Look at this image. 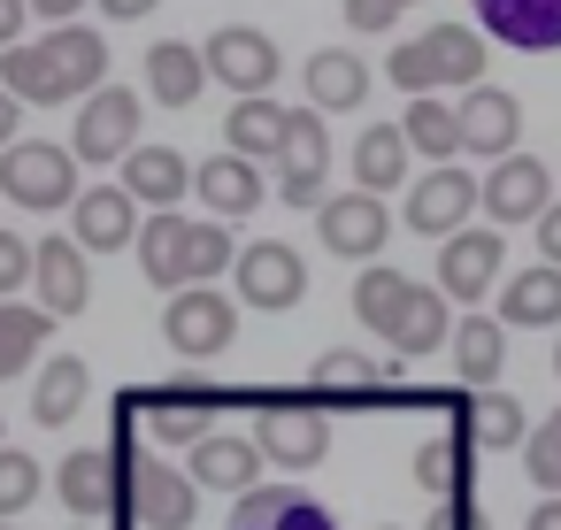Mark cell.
<instances>
[{
	"instance_id": "6da1fadb",
	"label": "cell",
	"mask_w": 561,
	"mask_h": 530,
	"mask_svg": "<svg viewBox=\"0 0 561 530\" xmlns=\"http://www.w3.org/2000/svg\"><path fill=\"white\" fill-rule=\"evenodd\" d=\"M139 277L154 285V292H193V285H216L231 262H239V246H231V231L224 223H201V216H147L139 223Z\"/></svg>"
},
{
	"instance_id": "7a4b0ae2",
	"label": "cell",
	"mask_w": 561,
	"mask_h": 530,
	"mask_svg": "<svg viewBox=\"0 0 561 530\" xmlns=\"http://www.w3.org/2000/svg\"><path fill=\"white\" fill-rule=\"evenodd\" d=\"M385 78H392L408 101H431L438 85H484V39H477L469 24H431V32H415V39L385 62Z\"/></svg>"
},
{
	"instance_id": "3957f363",
	"label": "cell",
	"mask_w": 561,
	"mask_h": 530,
	"mask_svg": "<svg viewBox=\"0 0 561 530\" xmlns=\"http://www.w3.org/2000/svg\"><path fill=\"white\" fill-rule=\"evenodd\" d=\"M254 453L277 469H316L331 453V415L308 392H254Z\"/></svg>"
},
{
	"instance_id": "277c9868",
	"label": "cell",
	"mask_w": 561,
	"mask_h": 530,
	"mask_svg": "<svg viewBox=\"0 0 561 530\" xmlns=\"http://www.w3.org/2000/svg\"><path fill=\"white\" fill-rule=\"evenodd\" d=\"M231 407V392L224 384H208L201 369H185V377H170V384H147V392H131V415H147V430L162 438V446H201L208 438V423Z\"/></svg>"
},
{
	"instance_id": "5b68a950",
	"label": "cell",
	"mask_w": 561,
	"mask_h": 530,
	"mask_svg": "<svg viewBox=\"0 0 561 530\" xmlns=\"http://www.w3.org/2000/svg\"><path fill=\"white\" fill-rule=\"evenodd\" d=\"M0 193H9L16 208H39V216L70 208V200H78V162H70V147H55V139H16L9 154H0Z\"/></svg>"
},
{
	"instance_id": "8992f818",
	"label": "cell",
	"mask_w": 561,
	"mask_h": 530,
	"mask_svg": "<svg viewBox=\"0 0 561 530\" xmlns=\"http://www.w3.org/2000/svg\"><path fill=\"white\" fill-rule=\"evenodd\" d=\"M162 338H170L178 361H216V354L239 338V300H224L216 285L170 292V308H162Z\"/></svg>"
},
{
	"instance_id": "52a82bcc",
	"label": "cell",
	"mask_w": 561,
	"mask_h": 530,
	"mask_svg": "<svg viewBox=\"0 0 561 530\" xmlns=\"http://www.w3.org/2000/svg\"><path fill=\"white\" fill-rule=\"evenodd\" d=\"M131 147H139V93H131V85L85 93V101H78V131H70V162L108 170V162H124Z\"/></svg>"
},
{
	"instance_id": "ba28073f",
	"label": "cell",
	"mask_w": 561,
	"mask_h": 530,
	"mask_svg": "<svg viewBox=\"0 0 561 530\" xmlns=\"http://www.w3.org/2000/svg\"><path fill=\"white\" fill-rule=\"evenodd\" d=\"M231 285H239L231 300L277 315V308H300V300H308V262H300V246H285V239H254V246H239Z\"/></svg>"
},
{
	"instance_id": "9c48e42d",
	"label": "cell",
	"mask_w": 561,
	"mask_h": 530,
	"mask_svg": "<svg viewBox=\"0 0 561 530\" xmlns=\"http://www.w3.org/2000/svg\"><path fill=\"white\" fill-rule=\"evenodd\" d=\"M124 515L147 522V530H185V522L201 515V492H193V476L170 469L162 453H139V461H124Z\"/></svg>"
},
{
	"instance_id": "30bf717a",
	"label": "cell",
	"mask_w": 561,
	"mask_h": 530,
	"mask_svg": "<svg viewBox=\"0 0 561 530\" xmlns=\"http://www.w3.org/2000/svg\"><path fill=\"white\" fill-rule=\"evenodd\" d=\"M201 62H208V85H231L239 101H262V93L277 85V70H285L277 39L254 32V24H224V32L201 47Z\"/></svg>"
},
{
	"instance_id": "8fae6325",
	"label": "cell",
	"mask_w": 561,
	"mask_h": 530,
	"mask_svg": "<svg viewBox=\"0 0 561 530\" xmlns=\"http://www.w3.org/2000/svg\"><path fill=\"white\" fill-rule=\"evenodd\" d=\"M400 216H408V231L415 239H454V231H469V216H477V177L461 170V162H446V170H423V177H408V200H400Z\"/></svg>"
},
{
	"instance_id": "7c38bea8",
	"label": "cell",
	"mask_w": 561,
	"mask_h": 530,
	"mask_svg": "<svg viewBox=\"0 0 561 530\" xmlns=\"http://www.w3.org/2000/svg\"><path fill=\"white\" fill-rule=\"evenodd\" d=\"M277 200L323 208V170H331V131L316 108H285V147H277Z\"/></svg>"
},
{
	"instance_id": "4fadbf2b",
	"label": "cell",
	"mask_w": 561,
	"mask_h": 530,
	"mask_svg": "<svg viewBox=\"0 0 561 530\" xmlns=\"http://www.w3.org/2000/svg\"><path fill=\"white\" fill-rule=\"evenodd\" d=\"M477 208L507 231V223H538L546 208H553V170L538 162V154H507V162H492L484 177H477Z\"/></svg>"
},
{
	"instance_id": "5bb4252c",
	"label": "cell",
	"mask_w": 561,
	"mask_h": 530,
	"mask_svg": "<svg viewBox=\"0 0 561 530\" xmlns=\"http://www.w3.org/2000/svg\"><path fill=\"white\" fill-rule=\"evenodd\" d=\"M316 231H323V254L377 262V254H385V239H392V208H385V200H369V193H323Z\"/></svg>"
},
{
	"instance_id": "9a60e30c",
	"label": "cell",
	"mask_w": 561,
	"mask_h": 530,
	"mask_svg": "<svg viewBox=\"0 0 561 530\" xmlns=\"http://www.w3.org/2000/svg\"><path fill=\"white\" fill-rule=\"evenodd\" d=\"M454 124H461V154H477V162H507L515 139H523V101L500 93V85H469L461 108H454Z\"/></svg>"
},
{
	"instance_id": "2e32d148",
	"label": "cell",
	"mask_w": 561,
	"mask_h": 530,
	"mask_svg": "<svg viewBox=\"0 0 561 530\" xmlns=\"http://www.w3.org/2000/svg\"><path fill=\"white\" fill-rule=\"evenodd\" d=\"M32 292H39V315H85V300H93V269H85V254H78L70 231L32 239Z\"/></svg>"
},
{
	"instance_id": "e0dca14e",
	"label": "cell",
	"mask_w": 561,
	"mask_h": 530,
	"mask_svg": "<svg viewBox=\"0 0 561 530\" xmlns=\"http://www.w3.org/2000/svg\"><path fill=\"white\" fill-rule=\"evenodd\" d=\"M477 39L515 55H561V0H477Z\"/></svg>"
},
{
	"instance_id": "ac0fdd59",
	"label": "cell",
	"mask_w": 561,
	"mask_h": 530,
	"mask_svg": "<svg viewBox=\"0 0 561 530\" xmlns=\"http://www.w3.org/2000/svg\"><path fill=\"white\" fill-rule=\"evenodd\" d=\"M124 461L131 453H101V446H78L62 469H55V492L70 515H124Z\"/></svg>"
},
{
	"instance_id": "d6986e66",
	"label": "cell",
	"mask_w": 561,
	"mask_h": 530,
	"mask_svg": "<svg viewBox=\"0 0 561 530\" xmlns=\"http://www.w3.org/2000/svg\"><path fill=\"white\" fill-rule=\"evenodd\" d=\"M116 170H124V177H116L124 200H131V208H154V216H170V208L193 193V162H185L178 147H131Z\"/></svg>"
},
{
	"instance_id": "ffe728a7",
	"label": "cell",
	"mask_w": 561,
	"mask_h": 530,
	"mask_svg": "<svg viewBox=\"0 0 561 530\" xmlns=\"http://www.w3.org/2000/svg\"><path fill=\"white\" fill-rule=\"evenodd\" d=\"M500 262H507V239L500 231H454L438 246V292L446 300H484L492 277H500Z\"/></svg>"
},
{
	"instance_id": "44dd1931",
	"label": "cell",
	"mask_w": 561,
	"mask_h": 530,
	"mask_svg": "<svg viewBox=\"0 0 561 530\" xmlns=\"http://www.w3.org/2000/svg\"><path fill=\"white\" fill-rule=\"evenodd\" d=\"M308 400L331 415V407H377L385 400V361H362L354 346H331V354H316V369H308Z\"/></svg>"
},
{
	"instance_id": "7402d4cb",
	"label": "cell",
	"mask_w": 561,
	"mask_h": 530,
	"mask_svg": "<svg viewBox=\"0 0 561 530\" xmlns=\"http://www.w3.org/2000/svg\"><path fill=\"white\" fill-rule=\"evenodd\" d=\"M231 530H339V515L323 499H308L300 484H254V492H239Z\"/></svg>"
},
{
	"instance_id": "603a6c76",
	"label": "cell",
	"mask_w": 561,
	"mask_h": 530,
	"mask_svg": "<svg viewBox=\"0 0 561 530\" xmlns=\"http://www.w3.org/2000/svg\"><path fill=\"white\" fill-rule=\"evenodd\" d=\"M70 208H78V223H70L78 254H124L139 239V208L124 200V185H85Z\"/></svg>"
},
{
	"instance_id": "cb8c5ba5",
	"label": "cell",
	"mask_w": 561,
	"mask_h": 530,
	"mask_svg": "<svg viewBox=\"0 0 561 530\" xmlns=\"http://www.w3.org/2000/svg\"><path fill=\"white\" fill-rule=\"evenodd\" d=\"M300 85H308V108L316 116H354L369 101V62L346 55V47H323V55H308Z\"/></svg>"
},
{
	"instance_id": "d4e9b609",
	"label": "cell",
	"mask_w": 561,
	"mask_h": 530,
	"mask_svg": "<svg viewBox=\"0 0 561 530\" xmlns=\"http://www.w3.org/2000/svg\"><path fill=\"white\" fill-rule=\"evenodd\" d=\"M193 492H254L262 484V453H254V438H239V430H208L201 446H193Z\"/></svg>"
},
{
	"instance_id": "484cf974",
	"label": "cell",
	"mask_w": 561,
	"mask_h": 530,
	"mask_svg": "<svg viewBox=\"0 0 561 530\" xmlns=\"http://www.w3.org/2000/svg\"><path fill=\"white\" fill-rule=\"evenodd\" d=\"M492 323H500V331H561V269H546V262L515 269Z\"/></svg>"
},
{
	"instance_id": "4316f807",
	"label": "cell",
	"mask_w": 561,
	"mask_h": 530,
	"mask_svg": "<svg viewBox=\"0 0 561 530\" xmlns=\"http://www.w3.org/2000/svg\"><path fill=\"white\" fill-rule=\"evenodd\" d=\"M39 55L62 70L70 101H85V93H101V85H108V39H101V32H85V24H55V32L39 39Z\"/></svg>"
},
{
	"instance_id": "83f0119b",
	"label": "cell",
	"mask_w": 561,
	"mask_h": 530,
	"mask_svg": "<svg viewBox=\"0 0 561 530\" xmlns=\"http://www.w3.org/2000/svg\"><path fill=\"white\" fill-rule=\"evenodd\" d=\"M201 85H208L201 47H185V39H154V47H147V101H162V108H193Z\"/></svg>"
},
{
	"instance_id": "f1b7e54d",
	"label": "cell",
	"mask_w": 561,
	"mask_h": 530,
	"mask_svg": "<svg viewBox=\"0 0 561 530\" xmlns=\"http://www.w3.org/2000/svg\"><path fill=\"white\" fill-rule=\"evenodd\" d=\"M446 354H454V369H461L469 392H492V377L507 369V331H500L492 315H461V323L446 331Z\"/></svg>"
},
{
	"instance_id": "f546056e",
	"label": "cell",
	"mask_w": 561,
	"mask_h": 530,
	"mask_svg": "<svg viewBox=\"0 0 561 530\" xmlns=\"http://www.w3.org/2000/svg\"><path fill=\"white\" fill-rule=\"evenodd\" d=\"M408 139H400V124H369L362 139H354V193H369V200H385L392 185H408Z\"/></svg>"
},
{
	"instance_id": "4dcf8cb0",
	"label": "cell",
	"mask_w": 561,
	"mask_h": 530,
	"mask_svg": "<svg viewBox=\"0 0 561 530\" xmlns=\"http://www.w3.org/2000/svg\"><path fill=\"white\" fill-rule=\"evenodd\" d=\"M193 193H201L208 216H247V208H262V170L239 162V154H208L193 170Z\"/></svg>"
},
{
	"instance_id": "1f68e13d",
	"label": "cell",
	"mask_w": 561,
	"mask_h": 530,
	"mask_svg": "<svg viewBox=\"0 0 561 530\" xmlns=\"http://www.w3.org/2000/svg\"><path fill=\"white\" fill-rule=\"evenodd\" d=\"M85 392H93L85 361H78V354H47V361H39V384H32V423H47V430L78 423Z\"/></svg>"
},
{
	"instance_id": "d6a6232c",
	"label": "cell",
	"mask_w": 561,
	"mask_h": 530,
	"mask_svg": "<svg viewBox=\"0 0 561 530\" xmlns=\"http://www.w3.org/2000/svg\"><path fill=\"white\" fill-rule=\"evenodd\" d=\"M461 438H469V446L507 453V446H523V438H530V415H523V400H515V392H469V400H461Z\"/></svg>"
},
{
	"instance_id": "836d02e7",
	"label": "cell",
	"mask_w": 561,
	"mask_h": 530,
	"mask_svg": "<svg viewBox=\"0 0 561 530\" xmlns=\"http://www.w3.org/2000/svg\"><path fill=\"white\" fill-rule=\"evenodd\" d=\"M0 93H9L16 108H70V85H62V70L39 47H9V55H0Z\"/></svg>"
},
{
	"instance_id": "e575fe53",
	"label": "cell",
	"mask_w": 561,
	"mask_h": 530,
	"mask_svg": "<svg viewBox=\"0 0 561 530\" xmlns=\"http://www.w3.org/2000/svg\"><path fill=\"white\" fill-rule=\"evenodd\" d=\"M224 139H231L239 162L262 170V162H277V147H285V108H277L270 93H262V101H239V108L224 116Z\"/></svg>"
},
{
	"instance_id": "d590c367",
	"label": "cell",
	"mask_w": 561,
	"mask_h": 530,
	"mask_svg": "<svg viewBox=\"0 0 561 530\" xmlns=\"http://www.w3.org/2000/svg\"><path fill=\"white\" fill-rule=\"evenodd\" d=\"M415 300V277L408 269H392V262H369L362 277H354V315L377 331V338H392V323H400V308Z\"/></svg>"
},
{
	"instance_id": "8d00e7d4",
	"label": "cell",
	"mask_w": 561,
	"mask_h": 530,
	"mask_svg": "<svg viewBox=\"0 0 561 530\" xmlns=\"http://www.w3.org/2000/svg\"><path fill=\"white\" fill-rule=\"evenodd\" d=\"M446 331H454V323H446V292H438V285H415V300L400 308V323H392L385 346H392L400 361H423V354L446 346Z\"/></svg>"
},
{
	"instance_id": "74e56055",
	"label": "cell",
	"mask_w": 561,
	"mask_h": 530,
	"mask_svg": "<svg viewBox=\"0 0 561 530\" xmlns=\"http://www.w3.org/2000/svg\"><path fill=\"white\" fill-rule=\"evenodd\" d=\"M400 139H408V154H423L431 170H446V162L461 154V124H454V108H446L438 93H431V101H408Z\"/></svg>"
},
{
	"instance_id": "f35d334b",
	"label": "cell",
	"mask_w": 561,
	"mask_h": 530,
	"mask_svg": "<svg viewBox=\"0 0 561 530\" xmlns=\"http://www.w3.org/2000/svg\"><path fill=\"white\" fill-rule=\"evenodd\" d=\"M408 469H415V484H423V492H438V499H461V492H469V438H461V430H446V438H423Z\"/></svg>"
},
{
	"instance_id": "ab89813d",
	"label": "cell",
	"mask_w": 561,
	"mask_h": 530,
	"mask_svg": "<svg viewBox=\"0 0 561 530\" xmlns=\"http://www.w3.org/2000/svg\"><path fill=\"white\" fill-rule=\"evenodd\" d=\"M47 331H55V315L24 308V300H0V377H16L24 361H39L47 354Z\"/></svg>"
},
{
	"instance_id": "60d3db41",
	"label": "cell",
	"mask_w": 561,
	"mask_h": 530,
	"mask_svg": "<svg viewBox=\"0 0 561 530\" xmlns=\"http://www.w3.org/2000/svg\"><path fill=\"white\" fill-rule=\"evenodd\" d=\"M523 461H530V484H538L546 499H561V407H553L546 423H530V438H523Z\"/></svg>"
},
{
	"instance_id": "b9f144b4",
	"label": "cell",
	"mask_w": 561,
	"mask_h": 530,
	"mask_svg": "<svg viewBox=\"0 0 561 530\" xmlns=\"http://www.w3.org/2000/svg\"><path fill=\"white\" fill-rule=\"evenodd\" d=\"M32 499H39V461L16 453V446H0V522H16Z\"/></svg>"
},
{
	"instance_id": "7bdbcfd3",
	"label": "cell",
	"mask_w": 561,
	"mask_h": 530,
	"mask_svg": "<svg viewBox=\"0 0 561 530\" xmlns=\"http://www.w3.org/2000/svg\"><path fill=\"white\" fill-rule=\"evenodd\" d=\"M24 285H32V239L0 231V300H16Z\"/></svg>"
},
{
	"instance_id": "ee69618b",
	"label": "cell",
	"mask_w": 561,
	"mask_h": 530,
	"mask_svg": "<svg viewBox=\"0 0 561 530\" xmlns=\"http://www.w3.org/2000/svg\"><path fill=\"white\" fill-rule=\"evenodd\" d=\"M408 9H415V0H346V24L354 32H392Z\"/></svg>"
},
{
	"instance_id": "f6af8a7d",
	"label": "cell",
	"mask_w": 561,
	"mask_h": 530,
	"mask_svg": "<svg viewBox=\"0 0 561 530\" xmlns=\"http://www.w3.org/2000/svg\"><path fill=\"white\" fill-rule=\"evenodd\" d=\"M423 530H492V515H484V507H477V499L461 492V499H438Z\"/></svg>"
},
{
	"instance_id": "bcb514c9",
	"label": "cell",
	"mask_w": 561,
	"mask_h": 530,
	"mask_svg": "<svg viewBox=\"0 0 561 530\" xmlns=\"http://www.w3.org/2000/svg\"><path fill=\"white\" fill-rule=\"evenodd\" d=\"M538 262H546V269H561V200L538 216Z\"/></svg>"
},
{
	"instance_id": "7dc6e473",
	"label": "cell",
	"mask_w": 561,
	"mask_h": 530,
	"mask_svg": "<svg viewBox=\"0 0 561 530\" xmlns=\"http://www.w3.org/2000/svg\"><path fill=\"white\" fill-rule=\"evenodd\" d=\"M24 0H0V55H9V47H24Z\"/></svg>"
},
{
	"instance_id": "c3c4849f",
	"label": "cell",
	"mask_w": 561,
	"mask_h": 530,
	"mask_svg": "<svg viewBox=\"0 0 561 530\" xmlns=\"http://www.w3.org/2000/svg\"><path fill=\"white\" fill-rule=\"evenodd\" d=\"M24 9H32V16H47V24H70L85 0H24Z\"/></svg>"
},
{
	"instance_id": "681fc988",
	"label": "cell",
	"mask_w": 561,
	"mask_h": 530,
	"mask_svg": "<svg viewBox=\"0 0 561 530\" xmlns=\"http://www.w3.org/2000/svg\"><path fill=\"white\" fill-rule=\"evenodd\" d=\"M101 9H108V16H124V24H139V16H154V9H162V0H101Z\"/></svg>"
},
{
	"instance_id": "f907efd6",
	"label": "cell",
	"mask_w": 561,
	"mask_h": 530,
	"mask_svg": "<svg viewBox=\"0 0 561 530\" xmlns=\"http://www.w3.org/2000/svg\"><path fill=\"white\" fill-rule=\"evenodd\" d=\"M16 124H24V108H16L9 93H0V154H9V147H16Z\"/></svg>"
},
{
	"instance_id": "816d5d0a",
	"label": "cell",
	"mask_w": 561,
	"mask_h": 530,
	"mask_svg": "<svg viewBox=\"0 0 561 530\" xmlns=\"http://www.w3.org/2000/svg\"><path fill=\"white\" fill-rule=\"evenodd\" d=\"M523 530H561V499H538V507H530V522H523Z\"/></svg>"
},
{
	"instance_id": "f5cc1de1",
	"label": "cell",
	"mask_w": 561,
	"mask_h": 530,
	"mask_svg": "<svg viewBox=\"0 0 561 530\" xmlns=\"http://www.w3.org/2000/svg\"><path fill=\"white\" fill-rule=\"evenodd\" d=\"M553 377H561V338H553Z\"/></svg>"
},
{
	"instance_id": "db71d44e",
	"label": "cell",
	"mask_w": 561,
	"mask_h": 530,
	"mask_svg": "<svg viewBox=\"0 0 561 530\" xmlns=\"http://www.w3.org/2000/svg\"><path fill=\"white\" fill-rule=\"evenodd\" d=\"M0 530H16V522H0Z\"/></svg>"
},
{
	"instance_id": "11a10c76",
	"label": "cell",
	"mask_w": 561,
	"mask_h": 530,
	"mask_svg": "<svg viewBox=\"0 0 561 530\" xmlns=\"http://www.w3.org/2000/svg\"><path fill=\"white\" fill-rule=\"evenodd\" d=\"M377 530H392V522H377Z\"/></svg>"
}]
</instances>
